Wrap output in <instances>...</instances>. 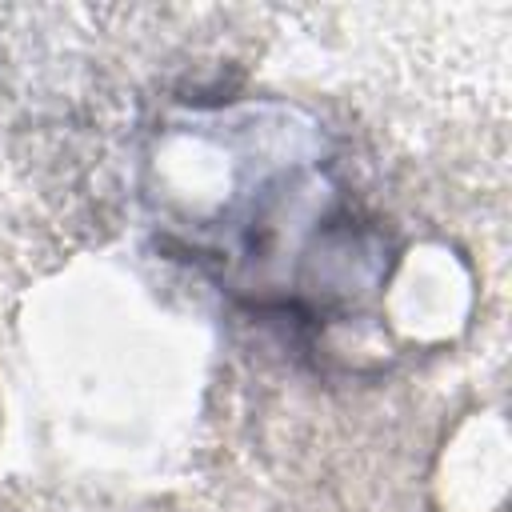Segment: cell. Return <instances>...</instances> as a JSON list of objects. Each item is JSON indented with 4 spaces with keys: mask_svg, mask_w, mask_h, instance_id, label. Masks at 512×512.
Masks as SVG:
<instances>
[{
    "mask_svg": "<svg viewBox=\"0 0 512 512\" xmlns=\"http://www.w3.org/2000/svg\"><path fill=\"white\" fill-rule=\"evenodd\" d=\"M144 172L160 252L252 316L328 332L388 280L384 232L320 124L284 100H184L164 112Z\"/></svg>",
    "mask_w": 512,
    "mask_h": 512,
    "instance_id": "obj_1",
    "label": "cell"
}]
</instances>
